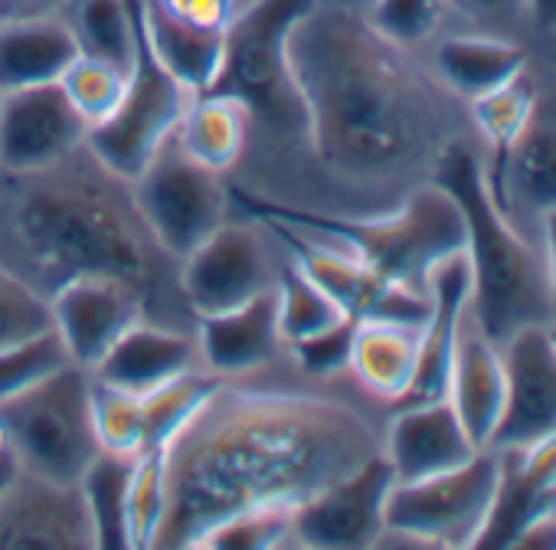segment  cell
Segmentation results:
<instances>
[{"label": "cell", "mask_w": 556, "mask_h": 550, "mask_svg": "<svg viewBox=\"0 0 556 550\" xmlns=\"http://www.w3.org/2000/svg\"><path fill=\"white\" fill-rule=\"evenodd\" d=\"M79 53L131 73L141 53V0H66L60 11Z\"/></svg>", "instance_id": "cell-28"}, {"label": "cell", "mask_w": 556, "mask_h": 550, "mask_svg": "<svg viewBox=\"0 0 556 550\" xmlns=\"http://www.w3.org/2000/svg\"><path fill=\"white\" fill-rule=\"evenodd\" d=\"M475 452L481 449L465 433L448 397L406 403V410H400L383 433V459L390 462L396 482H416L458 468Z\"/></svg>", "instance_id": "cell-18"}, {"label": "cell", "mask_w": 556, "mask_h": 550, "mask_svg": "<svg viewBox=\"0 0 556 550\" xmlns=\"http://www.w3.org/2000/svg\"><path fill=\"white\" fill-rule=\"evenodd\" d=\"M53 328L50 299L0 259V348L37 338Z\"/></svg>", "instance_id": "cell-37"}, {"label": "cell", "mask_w": 556, "mask_h": 550, "mask_svg": "<svg viewBox=\"0 0 556 550\" xmlns=\"http://www.w3.org/2000/svg\"><path fill=\"white\" fill-rule=\"evenodd\" d=\"M504 410L491 436L501 455H530L556 442V351L543 325H527L501 345Z\"/></svg>", "instance_id": "cell-14"}, {"label": "cell", "mask_w": 556, "mask_h": 550, "mask_svg": "<svg viewBox=\"0 0 556 550\" xmlns=\"http://www.w3.org/2000/svg\"><path fill=\"white\" fill-rule=\"evenodd\" d=\"M504 488V459L494 449L475 452L465 465L393 482L387 498V530L377 547H478Z\"/></svg>", "instance_id": "cell-7"}, {"label": "cell", "mask_w": 556, "mask_h": 550, "mask_svg": "<svg viewBox=\"0 0 556 550\" xmlns=\"http://www.w3.org/2000/svg\"><path fill=\"white\" fill-rule=\"evenodd\" d=\"M452 8H458L465 17L471 21H504V17H514L520 11H530L533 0H448Z\"/></svg>", "instance_id": "cell-41"}, {"label": "cell", "mask_w": 556, "mask_h": 550, "mask_svg": "<svg viewBox=\"0 0 556 550\" xmlns=\"http://www.w3.org/2000/svg\"><path fill=\"white\" fill-rule=\"evenodd\" d=\"M292 511L295 508H252L239 511L219 524H213L197 547L216 550H275L295 547L292 537Z\"/></svg>", "instance_id": "cell-35"}, {"label": "cell", "mask_w": 556, "mask_h": 550, "mask_svg": "<svg viewBox=\"0 0 556 550\" xmlns=\"http://www.w3.org/2000/svg\"><path fill=\"white\" fill-rule=\"evenodd\" d=\"M24 472L21 465V455L11 442V433L4 426V420H0V501H4V495L11 491V485L17 482V475Z\"/></svg>", "instance_id": "cell-43"}, {"label": "cell", "mask_w": 556, "mask_h": 550, "mask_svg": "<svg viewBox=\"0 0 556 550\" xmlns=\"http://www.w3.org/2000/svg\"><path fill=\"white\" fill-rule=\"evenodd\" d=\"M184 83H177L148 50L141 34V53L128 76L118 109L89 132V151L118 177L135 180L157 148L180 128L190 102Z\"/></svg>", "instance_id": "cell-11"}, {"label": "cell", "mask_w": 556, "mask_h": 550, "mask_svg": "<svg viewBox=\"0 0 556 550\" xmlns=\"http://www.w3.org/2000/svg\"><path fill=\"white\" fill-rule=\"evenodd\" d=\"M533 112H536V89L527 79V70L517 73L514 79H507L504 86L491 89L488 96L471 102V118L475 128L484 135V141L494 151V167L484 171L488 180L501 174L510 148L523 138V132L533 125Z\"/></svg>", "instance_id": "cell-30"}, {"label": "cell", "mask_w": 556, "mask_h": 550, "mask_svg": "<svg viewBox=\"0 0 556 550\" xmlns=\"http://www.w3.org/2000/svg\"><path fill=\"white\" fill-rule=\"evenodd\" d=\"M66 0H0V21H27V17H53L63 11Z\"/></svg>", "instance_id": "cell-42"}, {"label": "cell", "mask_w": 556, "mask_h": 550, "mask_svg": "<svg viewBox=\"0 0 556 550\" xmlns=\"http://www.w3.org/2000/svg\"><path fill=\"white\" fill-rule=\"evenodd\" d=\"M380 452L374 423L338 397L219 380L161 449L164 514L151 550L197 547L239 511L299 508Z\"/></svg>", "instance_id": "cell-1"}, {"label": "cell", "mask_w": 556, "mask_h": 550, "mask_svg": "<svg viewBox=\"0 0 556 550\" xmlns=\"http://www.w3.org/2000/svg\"><path fill=\"white\" fill-rule=\"evenodd\" d=\"M406 53L338 4L315 0L295 24L289 60L305 105V145L341 184H390L442 151L439 99Z\"/></svg>", "instance_id": "cell-2"}, {"label": "cell", "mask_w": 556, "mask_h": 550, "mask_svg": "<svg viewBox=\"0 0 556 550\" xmlns=\"http://www.w3.org/2000/svg\"><path fill=\"white\" fill-rule=\"evenodd\" d=\"M135 203L154 239L180 262L216 226H223L229 197L223 174L193 161L177 132L157 148L144 171L131 180Z\"/></svg>", "instance_id": "cell-10"}, {"label": "cell", "mask_w": 556, "mask_h": 550, "mask_svg": "<svg viewBox=\"0 0 556 550\" xmlns=\"http://www.w3.org/2000/svg\"><path fill=\"white\" fill-rule=\"evenodd\" d=\"M354 332H357V318L341 315L331 325L318 328L315 335L289 345L295 367L302 374H308V377H318V380H328V377L348 371L351 348H354Z\"/></svg>", "instance_id": "cell-40"}, {"label": "cell", "mask_w": 556, "mask_h": 550, "mask_svg": "<svg viewBox=\"0 0 556 550\" xmlns=\"http://www.w3.org/2000/svg\"><path fill=\"white\" fill-rule=\"evenodd\" d=\"M239 203L249 213H271L278 220H289L308 233H318L367 265H374L390 283L422 289L429 272L452 252L465 249V220L458 203L439 187L426 184L413 190L396 210L380 216H328L312 213L302 207H286L275 200H262L252 193H239Z\"/></svg>", "instance_id": "cell-5"}, {"label": "cell", "mask_w": 556, "mask_h": 550, "mask_svg": "<svg viewBox=\"0 0 556 550\" xmlns=\"http://www.w3.org/2000/svg\"><path fill=\"white\" fill-rule=\"evenodd\" d=\"M89 145V125L60 83L0 92V174L43 171Z\"/></svg>", "instance_id": "cell-15"}, {"label": "cell", "mask_w": 556, "mask_h": 550, "mask_svg": "<svg viewBox=\"0 0 556 550\" xmlns=\"http://www.w3.org/2000/svg\"><path fill=\"white\" fill-rule=\"evenodd\" d=\"M128 76L131 73H122L118 66H112L105 60L79 53L66 66V73L60 76V89L92 132L99 122H105L118 109L125 86H128Z\"/></svg>", "instance_id": "cell-33"}, {"label": "cell", "mask_w": 556, "mask_h": 550, "mask_svg": "<svg viewBox=\"0 0 556 550\" xmlns=\"http://www.w3.org/2000/svg\"><path fill=\"white\" fill-rule=\"evenodd\" d=\"M315 0H252L226 24L223 63L210 89L249 105L252 122L305 141V105L292 76L289 37Z\"/></svg>", "instance_id": "cell-6"}, {"label": "cell", "mask_w": 556, "mask_h": 550, "mask_svg": "<svg viewBox=\"0 0 556 550\" xmlns=\"http://www.w3.org/2000/svg\"><path fill=\"white\" fill-rule=\"evenodd\" d=\"M53 332L60 335L73 364L92 371L109 348L141 318H148L144 296L109 275H79L50 296Z\"/></svg>", "instance_id": "cell-16"}, {"label": "cell", "mask_w": 556, "mask_h": 550, "mask_svg": "<svg viewBox=\"0 0 556 550\" xmlns=\"http://www.w3.org/2000/svg\"><path fill=\"white\" fill-rule=\"evenodd\" d=\"M426 292H429V318L422 325L419 367H416L413 390L403 403L445 397L455 341H458L462 322L468 318V309H471V268H468L465 249L445 255L429 272Z\"/></svg>", "instance_id": "cell-19"}, {"label": "cell", "mask_w": 556, "mask_h": 550, "mask_svg": "<svg viewBox=\"0 0 556 550\" xmlns=\"http://www.w3.org/2000/svg\"><path fill=\"white\" fill-rule=\"evenodd\" d=\"M278 268L258 226L226 220L177 265V289L193 318L229 312L275 289Z\"/></svg>", "instance_id": "cell-12"}, {"label": "cell", "mask_w": 556, "mask_h": 550, "mask_svg": "<svg viewBox=\"0 0 556 550\" xmlns=\"http://www.w3.org/2000/svg\"><path fill=\"white\" fill-rule=\"evenodd\" d=\"M422 325L387 318L357 322L348 371L370 397L383 403H403L409 397L419 367Z\"/></svg>", "instance_id": "cell-23"}, {"label": "cell", "mask_w": 556, "mask_h": 550, "mask_svg": "<svg viewBox=\"0 0 556 550\" xmlns=\"http://www.w3.org/2000/svg\"><path fill=\"white\" fill-rule=\"evenodd\" d=\"M236 4H239V0H236Z\"/></svg>", "instance_id": "cell-46"}, {"label": "cell", "mask_w": 556, "mask_h": 550, "mask_svg": "<svg viewBox=\"0 0 556 550\" xmlns=\"http://www.w3.org/2000/svg\"><path fill=\"white\" fill-rule=\"evenodd\" d=\"M439 184L462 210L465 255L471 268V318L497 348L527 325H543L549 312L546 268L527 239L507 223L488 187L484 164L465 141H445L432 161Z\"/></svg>", "instance_id": "cell-4"}, {"label": "cell", "mask_w": 556, "mask_h": 550, "mask_svg": "<svg viewBox=\"0 0 556 550\" xmlns=\"http://www.w3.org/2000/svg\"><path fill=\"white\" fill-rule=\"evenodd\" d=\"M131 465H135V455H118V452L102 449L79 482L83 495L89 501L99 550H128L125 498H128Z\"/></svg>", "instance_id": "cell-31"}, {"label": "cell", "mask_w": 556, "mask_h": 550, "mask_svg": "<svg viewBox=\"0 0 556 550\" xmlns=\"http://www.w3.org/2000/svg\"><path fill=\"white\" fill-rule=\"evenodd\" d=\"M92 423H96L99 446L105 452H118V455L148 452L141 400L135 390H122L92 377Z\"/></svg>", "instance_id": "cell-34"}, {"label": "cell", "mask_w": 556, "mask_h": 550, "mask_svg": "<svg viewBox=\"0 0 556 550\" xmlns=\"http://www.w3.org/2000/svg\"><path fill=\"white\" fill-rule=\"evenodd\" d=\"M252 135L249 105L226 92H197L177 128L184 151L216 174H229L245 158Z\"/></svg>", "instance_id": "cell-26"}, {"label": "cell", "mask_w": 556, "mask_h": 550, "mask_svg": "<svg viewBox=\"0 0 556 550\" xmlns=\"http://www.w3.org/2000/svg\"><path fill=\"white\" fill-rule=\"evenodd\" d=\"M504 393H507V377H504L501 348L484 338V332L475 325L468 312L455 341L445 397L478 449L491 446V436L504 410Z\"/></svg>", "instance_id": "cell-21"}, {"label": "cell", "mask_w": 556, "mask_h": 550, "mask_svg": "<svg viewBox=\"0 0 556 550\" xmlns=\"http://www.w3.org/2000/svg\"><path fill=\"white\" fill-rule=\"evenodd\" d=\"M141 34L151 57L190 92L210 89L219 73L226 27H203L177 17L161 0H141Z\"/></svg>", "instance_id": "cell-24"}, {"label": "cell", "mask_w": 556, "mask_h": 550, "mask_svg": "<svg viewBox=\"0 0 556 550\" xmlns=\"http://www.w3.org/2000/svg\"><path fill=\"white\" fill-rule=\"evenodd\" d=\"M193 338H197L200 364L219 380L262 371L265 364L275 361L278 348H282L278 315H275V289L229 312L197 318Z\"/></svg>", "instance_id": "cell-20"}, {"label": "cell", "mask_w": 556, "mask_h": 550, "mask_svg": "<svg viewBox=\"0 0 556 550\" xmlns=\"http://www.w3.org/2000/svg\"><path fill=\"white\" fill-rule=\"evenodd\" d=\"M193 367H203L193 335L141 318L109 348V354L92 367V377L122 390L144 393Z\"/></svg>", "instance_id": "cell-22"}, {"label": "cell", "mask_w": 556, "mask_h": 550, "mask_svg": "<svg viewBox=\"0 0 556 550\" xmlns=\"http://www.w3.org/2000/svg\"><path fill=\"white\" fill-rule=\"evenodd\" d=\"M445 8L448 0H374L367 24L393 47L413 50L435 34Z\"/></svg>", "instance_id": "cell-39"}, {"label": "cell", "mask_w": 556, "mask_h": 550, "mask_svg": "<svg viewBox=\"0 0 556 550\" xmlns=\"http://www.w3.org/2000/svg\"><path fill=\"white\" fill-rule=\"evenodd\" d=\"M393 468L380 455L367 459L344 478L331 482L292 511L295 547L318 550H361L377 547L387 530V498Z\"/></svg>", "instance_id": "cell-13"}, {"label": "cell", "mask_w": 556, "mask_h": 550, "mask_svg": "<svg viewBox=\"0 0 556 550\" xmlns=\"http://www.w3.org/2000/svg\"><path fill=\"white\" fill-rule=\"evenodd\" d=\"M546 338H549V345H553V351H556V325H553V328H546Z\"/></svg>", "instance_id": "cell-45"}, {"label": "cell", "mask_w": 556, "mask_h": 550, "mask_svg": "<svg viewBox=\"0 0 556 550\" xmlns=\"http://www.w3.org/2000/svg\"><path fill=\"white\" fill-rule=\"evenodd\" d=\"M0 420L21 465L53 482L79 485L102 452L92 423V371L73 361L0 403Z\"/></svg>", "instance_id": "cell-8"}, {"label": "cell", "mask_w": 556, "mask_h": 550, "mask_svg": "<svg viewBox=\"0 0 556 550\" xmlns=\"http://www.w3.org/2000/svg\"><path fill=\"white\" fill-rule=\"evenodd\" d=\"M0 229L43 296L79 275L122 279L144 302L167 279L177 283L180 262L154 239L131 180L109 171L89 145L43 171L0 174Z\"/></svg>", "instance_id": "cell-3"}, {"label": "cell", "mask_w": 556, "mask_h": 550, "mask_svg": "<svg viewBox=\"0 0 556 550\" xmlns=\"http://www.w3.org/2000/svg\"><path fill=\"white\" fill-rule=\"evenodd\" d=\"M252 216L262 220V226L271 229V236L282 239V246L289 249V262L302 268L344 315L357 322L387 318V322H409V325H422L429 318V292L390 283L387 275H380L351 249L318 233H308L289 220H278L271 213H252Z\"/></svg>", "instance_id": "cell-9"}, {"label": "cell", "mask_w": 556, "mask_h": 550, "mask_svg": "<svg viewBox=\"0 0 556 550\" xmlns=\"http://www.w3.org/2000/svg\"><path fill=\"white\" fill-rule=\"evenodd\" d=\"M275 315H278V335H282V345L289 348V345L315 335L318 328L331 325L344 312L308 279L302 268L286 262L278 268V279H275Z\"/></svg>", "instance_id": "cell-32"}, {"label": "cell", "mask_w": 556, "mask_h": 550, "mask_svg": "<svg viewBox=\"0 0 556 550\" xmlns=\"http://www.w3.org/2000/svg\"><path fill=\"white\" fill-rule=\"evenodd\" d=\"M164 514V462L161 449L135 455L128 498H125V530L128 550H151L157 524Z\"/></svg>", "instance_id": "cell-36"}, {"label": "cell", "mask_w": 556, "mask_h": 550, "mask_svg": "<svg viewBox=\"0 0 556 550\" xmlns=\"http://www.w3.org/2000/svg\"><path fill=\"white\" fill-rule=\"evenodd\" d=\"M76 57L79 47L60 14L0 21V92L60 83Z\"/></svg>", "instance_id": "cell-25"}, {"label": "cell", "mask_w": 556, "mask_h": 550, "mask_svg": "<svg viewBox=\"0 0 556 550\" xmlns=\"http://www.w3.org/2000/svg\"><path fill=\"white\" fill-rule=\"evenodd\" d=\"M523 70H527V53L501 37L462 34L435 47V73L442 86L468 102L488 96L491 89L504 86Z\"/></svg>", "instance_id": "cell-27"}, {"label": "cell", "mask_w": 556, "mask_h": 550, "mask_svg": "<svg viewBox=\"0 0 556 550\" xmlns=\"http://www.w3.org/2000/svg\"><path fill=\"white\" fill-rule=\"evenodd\" d=\"M63 364H70V354L53 328L37 338L0 348V403L24 393Z\"/></svg>", "instance_id": "cell-38"}, {"label": "cell", "mask_w": 556, "mask_h": 550, "mask_svg": "<svg viewBox=\"0 0 556 550\" xmlns=\"http://www.w3.org/2000/svg\"><path fill=\"white\" fill-rule=\"evenodd\" d=\"M92 550L96 524L83 485L21 472L0 501V550Z\"/></svg>", "instance_id": "cell-17"}, {"label": "cell", "mask_w": 556, "mask_h": 550, "mask_svg": "<svg viewBox=\"0 0 556 550\" xmlns=\"http://www.w3.org/2000/svg\"><path fill=\"white\" fill-rule=\"evenodd\" d=\"M497 197L501 187H510V197L536 213L556 207V125L533 122L523 138L510 148L497 177L488 180Z\"/></svg>", "instance_id": "cell-29"}, {"label": "cell", "mask_w": 556, "mask_h": 550, "mask_svg": "<svg viewBox=\"0 0 556 550\" xmlns=\"http://www.w3.org/2000/svg\"><path fill=\"white\" fill-rule=\"evenodd\" d=\"M540 229H543V249H546V286L549 296L556 299V207L540 213Z\"/></svg>", "instance_id": "cell-44"}]
</instances>
